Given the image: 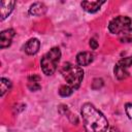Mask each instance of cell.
Instances as JSON below:
<instances>
[{"instance_id": "6da1fadb", "label": "cell", "mask_w": 132, "mask_h": 132, "mask_svg": "<svg viewBox=\"0 0 132 132\" xmlns=\"http://www.w3.org/2000/svg\"><path fill=\"white\" fill-rule=\"evenodd\" d=\"M84 126L87 132H106L108 122L104 114L93 104L85 103L80 109Z\"/></svg>"}, {"instance_id": "7a4b0ae2", "label": "cell", "mask_w": 132, "mask_h": 132, "mask_svg": "<svg viewBox=\"0 0 132 132\" xmlns=\"http://www.w3.org/2000/svg\"><path fill=\"white\" fill-rule=\"evenodd\" d=\"M61 73L69 87H71L73 90L79 88L84 78V70L80 66H74L70 63H65L61 68Z\"/></svg>"}, {"instance_id": "3957f363", "label": "cell", "mask_w": 132, "mask_h": 132, "mask_svg": "<svg viewBox=\"0 0 132 132\" xmlns=\"http://www.w3.org/2000/svg\"><path fill=\"white\" fill-rule=\"evenodd\" d=\"M61 58V51L59 47H53L51 48L46 54L43 55L40 65L42 72L46 75H52L57 70L58 63Z\"/></svg>"}, {"instance_id": "277c9868", "label": "cell", "mask_w": 132, "mask_h": 132, "mask_svg": "<svg viewBox=\"0 0 132 132\" xmlns=\"http://www.w3.org/2000/svg\"><path fill=\"white\" fill-rule=\"evenodd\" d=\"M131 19L126 15H119L113 18L108 24V30L112 34H120L131 26Z\"/></svg>"}, {"instance_id": "5b68a950", "label": "cell", "mask_w": 132, "mask_h": 132, "mask_svg": "<svg viewBox=\"0 0 132 132\" xmlns=\"http://www.w3.org/2000/svg\"><path fill=\"white\" fill-rule=\"evenodd\" d=\"M15 35V31L13 29H6L0 33V47L5 48L11 44V40Z\"/></svg>"}, {"instance_id": "8992f818", "label": "cell", "mask_w": 132, "mask_h": 132, "mask_svg": "<svg viewBox=\"0 0 132 132\" xmlns=\"http://www.w3.org/2000/svg\"><path fill=\"white\" fill-rule=\"evenodd\" d=\"M15 1H1L0 2V19L1 21L5 20L13 10Z\"/></svg>"}, {"instance_id": "52a82bcc", "label": "cell", "mask_w": 132, "mask_h": 132, "mask_svg": "<svg viewBox=\"0 0 132 132\" xmlns=\"http://www.w3.org/2000/svg\"><path fill=\"white\" fill-rule=\"evenodd\" d=\"M104 3H105V1H82L80 3V5L86 11L94 13V12L98 11L100 9L101 5Z\"/></svg>"}, {"instance_id": "ba28073f", "label": "cell", "mask_w": 132, "mask_h": 132, "mask_svg": "<svg viewBox=\"0 0 132 132\" xmlns=\"http://www.w3.org/2000/svg\"><path fill=\"white\" fill-rule=\"evenodd\" d=\"M39 47H40L39 40L37 38H31L26 42L24 46V51L28 55H34L39 51Z\"/></svg>"}, {"instance_id": "9c48e42d", "label": "cell", "mask_w": 132, "mask_h": 132, "mask_svg": "<svg viewBox=\"0 0 132 132\" xmlns=\"http://www.w3.org/2000/svg\"><path fill=\"white\" fill-rule=\"evenodd\" d=\"M46 12V6L44 3L42 2H35L33 3L30 8H29V13L31 15H36V16H39V15H42Z\"/></svg>"}, {"instance_id": "30bf717a", "label": "cell", "mask_w": 132, "mask_h": 132, "mask_svg": "<svg viewBox=\"0 0 132 132\" xmlns=\"http://www.w3.org/2000/svg\"><path fill=\"white\" fill-rule=\"evenodd\" d=\"M93 61V55L89 52H80L76 56V63L79 66H87Z\"/></svg>"}, {"instance_id": "8fae6325", "label": "cell", "mask_w": 132, "mask_h": 132, "mask_svg": "<svg viewBox=\"0 0 132 132\" xmlns=\"http://www.w3.org/2000/svg\"><path fill=\"white\" fill-rule=\"evenodd\" d=\"M113 72H114V76L118 78V79H125L126 77L129 76V71L127 68L123 67L122 65H120L119 63L116 64L114 66V69H113Z\"/></svg>"}, {"instance_id": "7c38bea8", "label": "cell", "mask_w": 132, "mask_h": 132, "mask_svg": "<svg viewBox=\"0 0 132 132\" xmlns=\"http://www.w3.org/2000/svg\"><path fill=\"white\" fill-rule=\"evenodd\" d=\"M119 40L121 42H132V28H128L119 34Z\"/></svg>"}, {"instance_id": "4fadbf2b", "label": "cell", "mask_w": 132, "mask_h": 132, "mask_svg": "<svg viewBox=\"0 0 132 132\" xmlns=\"http://www.w3.org/2000/svg\"><path fill=\"white\" fill-rule=\"evenodd\" d=\"M10 88H11V81L5 77H1V79H0V95L3 96Z\"/></svg>"}, {"instance_id": "5bb4252c", "label": "cell", "mask_w": 132, "mask_h": 132, "mask_svg": "<svg viewBox=\"0 0 132 132\" xmlns=\"http://www.w3.org/2000/svg\"><path fill=\"white\" fill-rule=\"evenodd\" d=\"M73 91L74 90L71 87H69L68 85H64V86H61V88L59 89V94L62 97H68V96L72 95Z\"/></svg>"}, {"instance_id": "9a60e30c", "label": "cell", "mask_w": 132, "mask_h": 132, "mask_svg": "<svg viewBox=\"0 0 132 132\" xmlns=\"http://www.w3.org/2000/svg\"><path fill=\"white\" fill-rule=\"evenodd\" d=\"M118 63H119L120 65H122L123 67H125V68L128 69L130 66H132V56L127 57V58H123V59H121Z\"/></svg>"}, {"instance_id": "2e32d148", "label": "cell", "mask_w": 132, "mask_h": 132, "mask_svg": "<svg viewBox=\"0 0 132 132\" xmlns=\"http://www.w3.org/2000/svg\"><path fill=\"white\" fill-rule=\"evenodd\" d=\"M103 86V80L101 78H95L93 80V84H92V88L95 89V90H98L100 89L101 87Z\"/></svg>"}, {"instance_id": "e0dca14e", "label": "cell", "mask_w": 132, "mask_h": 132, "mask_svg": "<svg viewBox=\"0 0 132 132\" xmlns=\"http://www.w3.org/2000/svg\"><path fill=\"white\" fill-rule=\"evenodd\" d=\"M28 88H29L31 91H38V90H40L41 86H40L38 82H29V84H28Z\"/></svg>"}, {"instance_id": "ac0fdd59", "label": "cell", "mask_w": 132, "mask_h": 132, "mask_svg": "<svg viewBox=\"0 0 132 132\" xmlns=\"http://www.w3.org/2000/svg\"><path fill=\"white\" fill-rule=\"evenodd\" d=\"M125 111L127 113V116L132 119V103H126L125 105Z\"/></svg>"}, {"instance_id": "d6986e66", "label": "cell", "mask_w": 132, "mask_h": 132, "mask_svg": "<svg viewBox=\"0 0 132 132\" xmlns=\"http://www.w3.org/2000/svg\"><path fill=\"white\" fill-rule=\"evenodd\" d=\"M28 80H29V82H38L40 80V77L36 74H31V75H29Z\"/></svg>"}, {"instance_id": "ffe728a7", "label": "cell", "mask_w": 132, "mask_h": 132, "mask_svg": "<svg viewBox=\"0 0 132 132\" xmlns=\"http://www.w3.org/2000/svg\"><path fill=\"white\" fill-rule=\"evenodd\" d=\"M90 46L92 50H96L98 47V42L96 41V39H94V38L90 39Z\"/></svg>"}, {"instance_id": "44dd1931", "label": "cell", "mask_w": 132, "mask_h": 132, "mask_svg": "<svg viewBox=\"0 0 132 132\" xmlns=\"http://www.w3.org/2000/svg\"><path fill=\"white\" fill-rule=\"evenodd\" d=\"M110 132H118V130H117V129H116V131H114V128H112V129H111V130H110Z\"/></svg>"}]
</instances>
